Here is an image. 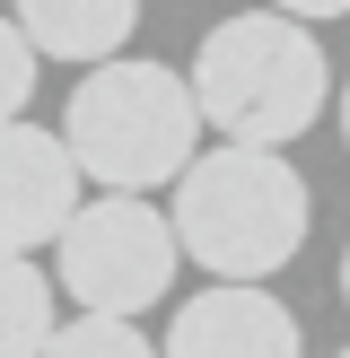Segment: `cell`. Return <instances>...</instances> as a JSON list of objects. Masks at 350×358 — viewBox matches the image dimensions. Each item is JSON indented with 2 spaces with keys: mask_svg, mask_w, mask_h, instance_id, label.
I'll return each instance as SVG.
<instances>
[{
  "mask_svg": "<svg viewBox=\"0 0 350 358\" xmlns=\"http://www.w3.org/2000/svg\"><path fill=\"white\" fill-rule=\"evenodd\" d=\"M79 157H70L62 131H44V122H9L0 131V254H27L35 245H62L70 219H79Z\"/></svg>",
  "mask_w": 350,
  "mask_h": 358,
  "instance_id": "obj_5",
  "label": "cell"
},
{
  "mask_svg": "<svg viewBox=\"0 0 350 358\" xmlns=\"http://www.w3.org/2000/svg\"><path fill=\"white\" fill-rule=\"evenodd\" d=\"M167 219H175L184 262L210 271V289H262L280 262H298L315 201H307L289 157H272V149H210L175 184Z\"/></svg>",
  "mask_w": 350,
  "mask_h": 358,
  "instance_id": "obj_3",
  "label": "cell"
},
{
  "mask_svg": "<svg viewBox=\"0 0 350 358\" xmlns=\"http://www.w3.org/2000/svg\"><path fill=\"white\" fill-rule=\"evenodd\" d=\"M342 140H350V79H342Z\"/></svg>",
  "mask_w": 350,
  "mask_h": 358,
  "instance_id": "obj_13",
  "label": "cell"
},
{
  "mask_svg": "<svg viewBox=\"0 0 350 358\" xmlns=\"http://www.w3.org/2000/svg\"><path fill=\"white\" fill-rule=\"evenodd\" d=\"M158 358H307V332L272 289H202L175 306Z\"/></svg>",
  "mask_w": 350,
  "mask_h": 358,
  "instance_id": "obj_6",
  "label": "cell"
},
{
  "mask_svg": "<svg viewBox=\"0 0 350 358\" xmlns=\"http://www.w3.org/2000/svg\"><path fill=\"white\" fill-rule=\"evenodd\" d=\"M62 332V289L27 254H0V358H44Z\"/></svg>",
  "mask_w": 350,
  "mask_h": 358,
  "instance_id": "obj_8",
  "label": "cell"
},
{
  "mask_svg": "<svg viewBox=\"0 0 350 358\" xmlns=\"http://www.w3.org/2000/svg\"><path fill=\"white\" fill-rule=\"evenodd\" d=\"M62 140L79 157L88 184L122 192V201H149L158 184H184L192 157H202V105H192V79L167 62H122L88 70L70 87V114H62Z\"/></svg>",
  "mask_w": 350,
  "mask_h": 358,
  "instance_id": "obj_2",
  "label": "cell"
},
{
  "mask_svg": "<svg viewBox=\"0 0 350 358\" xmlns=\"http://www.w3.org/2000/svg\"><path fill=\"white\" fill-rule=\"evenodd\" d=\"M342 358H350V350H342Z\"/></svg>",
  "mask_w": 350,
  "mask_h": 358,
  "instance_id": "obj_14",
  "label": "cell"
},
{
  "mask_svg": "<svg viewBox=\"0 0 350 358\" xmlns=\"http://www.w3.org/2000/svg\"><path fill=\"white\" fill-rule=\"evenodd\" d=\"M35 70H44V52H35L27 35H18V17H0V131H9V122H27Z\"/></svg>",
  "mask_w": 350,
  "mask_h": 358,
  "instance_id": "obj_10",
  "label": "cell"
},
{
  "mask_svg": "<svg viewBox=\"0 0 350 358\" xmlns=\"http://www.w3.org/2000/svg\"><path fill=\"white\" fill-rule=\"evenodd\" d=\"M175 262H184V245H175L167 210L105 192V201H88L79 219H70V236L52 245V289L79 297V315L140 324V315L175 289Z\"/></svg>",
  "mask_w": 350,
  "mask_h": 358,
  "instance_id": "obj_4",
  "label": "cell"
},
{
  "mask_svg": "<svg viewBox=\"0 0 350 358\" xmlns=\"http://www.w3.org/2000/svg\"><path fill=\"white\" fill-rule=\"evenodd\" d=\"M44 358H158V350H149L140 324H114V315H62V332H52Z\"/></svg>",
  "mask_w": 350,
  "mask_h": 358,
  "instance_id": "obj_9",
  "label": "cell"
},
{
  "mask_svg": "<svg viewBox=\"0 0 350 358\" xmlns=\"http://www.w3.org/2000/svg\"><path fill=\"white\" fill-rule=\"evenodd\" d=\"M262 9L298 17V27H315V17H350V0H262Z\"/></svg>",
  "mask_w": 350,
  "mask_h": 358,
  "instance_id": "obj_11",
  "label": "cell"
},
{
  "mask_svg": "<svg viewBox=\"0 0 350 358\" xmlns=\"http://www.w3.org/2000/svg\"><path fill=\"white\" fill-rule=\"evenodd\" d=\"M184 79H192V105H202V131H219V149H272V157L298 149L324 122V105L342 96L315 27H298L280 9L219 17Z\"/></svg>",
  "mask_w": 350,
  "mask_h": 358,
  "instance_id": "obj_1",
  "label": "cell"
},
{
  "mask_svg": "<svg viewBox=\"0 0 350 358\" xmlns=\"http://www.w3.org/2000/svg\"><path fill=\"white\" fill-rule=\"evenodd\" d=\"M342 306H350V245H342Z\"/></svg>",
  "mask_w": 350,
  "mask_h": 358,
  "instance_id": "obj_12",
  "label": "cell"
},
{
  "mask_svg": "<svg viewBox=\"0 0 350 358\" xmlns=\"http://www.w3.org/2000/svg\"><path fill=\"white\" fill-rule=\"evenodd\" d=\"M132 27H140V0H18V35L44 62H70L79 79L105 70V62H122Z\"/></svg>",
  "mask_w": 350,
  "mask_h": 358,
  "instance_id": "obj_7",
  "label": "cell"
}]
</instances>
